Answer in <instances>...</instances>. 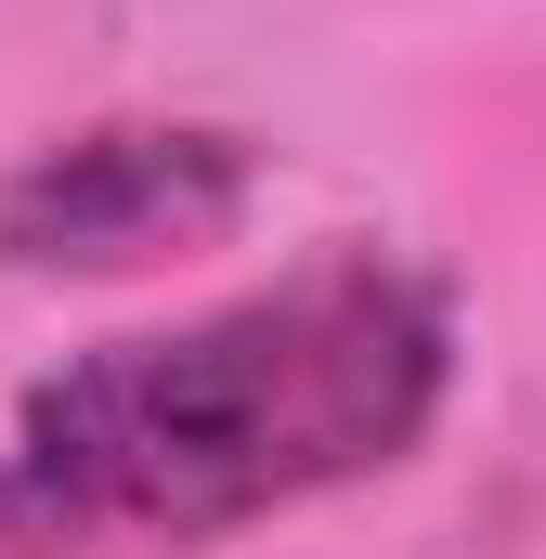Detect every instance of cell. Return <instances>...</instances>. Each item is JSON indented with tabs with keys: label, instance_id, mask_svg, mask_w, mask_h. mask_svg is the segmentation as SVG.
I'll use <instances>...</instances> for the list:
<instances>
[{
	"label": "cell",
	"instance_id": "1",
	"mask_svg": "<svg viewBox=\"0 0 546 559\" xmlns=\"http://www.w3.org/2000/svg\"><path fill=\"white\" fill-rule=\"evenodd\" d=\"M455 391L442 286L339 248L312 274L79 352L0 417V559L222 547L404 468Z\"/></svg>",
	"mask_w": 546,
	"mask_h": 559
},
{
	"label": "cell",
	"instance_id": "2",
	"mask_svg": "<svg viewBox=\"0 0 546 559\" xmlns=\"http://www.w3.org/2000/svg\"><path fill=\"white\" fill-rule=\"evenodd\" d=\"M248 143L182 131V118H105V131L39 143L0 182V261L13 274H131V261H182L209 235L248 222Z\"/></svg>",
	"mask_w": 546,
	"mask_h": 559
}]
</instances>
